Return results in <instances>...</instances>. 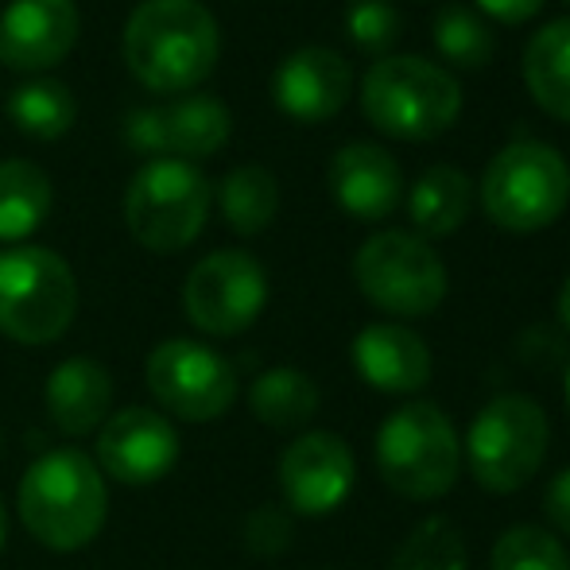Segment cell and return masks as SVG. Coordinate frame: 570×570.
<instances>
[{
	"label": "cell",
	"instance_id": "18",
	"mask_svg": "<svg viewBox=\"0 0 570 570\" xmlns=\"http://www.w3.org/2000/svg\"><path fill=\"white\" fill-rule=\"evenodd\" d=\"M43 404L62 435H90L109 420L114 407V376L94 357H67L51 368L43 389Z\"/></svg>",
	"mask_w": 570,
	"mask_h": 570
},
{
	"label": "cell",
	"instance_id": "9",
	"mask_svg": "<svg viewBox=\"0 0 570 570\" xmlns=\"http://www.w3.org/2000/svg\"><path fill=\"white\" fill-rule=\"evenodd\" d=\"M353 279L376 311L423 318L446 299V264L420 233L384 229L353 256Z\"/></svg>",
	"mask_w": 570,
	"mask_h": 570
},
{
	"label": "cell",
	"instance_id": "28",
	"mask_svg": "<svg viewBox=\"0 0 570 570\" xmlns=\"http://www.w3.org/2000/svg\"><path fill=\"white\" fill-rule=\"evenodd\" d=\"M489 570H570V556L548 528L517 524L493 543Z\"/></svg>",
	"mask_w": 570,
	"mask_h": 570
},
{
	"label": "cell",
	"instance_id": "8",
	"mask_svg": "<svg viewBox=\"0 0 570 570\" xmlns=\"http://www.w3.org/2000/svg\"><path fill=\"white\" fill-rule=\"evenodd\" d=\"M210 179L187 159H151L125 190V226L151 253H179L210 218Z\"/></svg>",
	"mask_w": 570,
	"mask_h": 570
},
{
	"label": "cell",
	"instance_id": "24",
	"mask_svg": "<svg viewBox=\"0 0 570 570\" xmlns=\"http://www.w3.org/2000/svg\"><path fill=\"white\" fill-rule=\"evenodd\" d=\"M218 203H222V218L229 222L233 233L256 237V233H264L276 222L279 183H276V175L261 164L233 167L226 179H222Z\"/></svg>",
	"mask_w": 570,
	"mask_h": 570
},
{
	"label": "cell",
	"instance_id": "38",
	"mask_svg": "<svg viewBox=\"0 0 570 570\" xmlns=\"http://www.w3.org/2000/svg\"><path fill=\"white\" fill-rule=\"evenodd\" d=\"M567 4H570V0H567Z\"/></svg>",
	"mask_w": 570,
	"mask_h": 570
},
{
	"label": "cell",
	"instance_id": "16",
	"mask_svg": "<svg viewBox=\"0 0 570 570\" xmlns=\"http://www.w3.org/2000/svg\"><path fill=\"white\" fill-rule=\"evenodd\" d=\"M331 190L334 203L350 218L381 222L396 210L400 195H404V175H400V164L389 148L353 140L331 159Z\"/></svg>",
	"mask_w": 570,
	"mask_h": 570
},
{
	"label": "cell",
	"instance_id": "2",
	"mask_svg": "<svg viewBox=\"0 0 570 570\" xmlns=\"http://www.w3.org/2000/svg\"><path fill=\"white\" fill-rule=\"evenodd\" d=\"M20 520L43 548L82 551L106 528L109 489L106 473L75 446L39 454L20 481Z\"/></svg>",
	"mask_w": 570,
	"mask_h": 570
},
{
	"label": "cell",
	"instance_id": "10",
	"mask_svg": "<svg viewBox=\"0 0 570 570\" xmlns=\"http://www.w3.org/2000/svg\"><path fill=\"white\" fill-rule=\"evenodd\" d=\"M148 392L159 407L187 423H210L233 407L237 400V373L218 350L206 342L167 338L148 353L144 365Z\"/></svg>",
	"mask_w": 570,
	"mask_h": 570
},
{
	"label": "cell",
	"instance_id": "11",
	"mask_svg": "<svg viewBox=\"0 0 570 570\" xmlns=\"http://www.w3.org/2000/svg\"><path fill=\"white\" fill-rule=\"evenodd\" d=\"M268 303V276L261 261L240 248L210 253L190 268L183 284V311L203 334L237 338L261 318Z\"/></svg>",
	"mask_w": 570,
	"mask_h": 570
},
{
	"label": "cell",
	"instance_id": "36",
	"mask_svg": "<svg viewBox=\"0 0 570 570\" xmlns=\"http://www.w3.org/2000/svg\"><path fill=\"white\" fill-rule=\"evenodd\" d=\"M567 407H570V368H567Z\"/></svg>",
	"mask_w": 570,
	"mask_h": 570
},
{
	"label": "cell",
	"instance_id": "22",
	"mask_svg": "<svg viewBox=\"0 0 570 570\" xmlns=\"http://www.w3.org/2000/svg\"><path fill=\"white\" fill-rule=\"evenodd\" d=\"M248 407L264 428L295 431L315 420L318 412V384L303 368H268L248 389Z\"/></svg>",
	"mask_w": 570,
	"mask_h": 570
},
{
	"label": "cell",
	"instance_id": "32",
	"mask_svg": "<svg viewBox=\"0 0 570 570\" xmlns=\"http://www.w3.org/2000/svg\"><path fill=\"white\" fill-rule=\"evenodd\" d=\"M543 512H548V520L559 528V532L570 535V465L551 478L548 493H543Z\"/></svg>",
	"mask_w": 570,
	"mask_h": 570
},
{
	"label": "cell",
	"instance_id": "31",
	"mask_svg": "<svg viewBox=\"0 0 570 570\" xmlns=\"http://www.w3.org/2000/svg\"><path fill=\"white\" fill-rule=\"evenodd\" d=\"M125 140L140 156L164 159L167 151V128H164V109H132L125 117Z\"/></svg>",
	"mask_w": 570,
	"mask_h": 570
},
{
	"label": "cell",
	"instance_id": "23",
	"mask_svg": "<svg viewBox=\"0 0 570 570\" xmlns=\"http://www.w3.org/2000/svg\"><path fill=\"white\" fill-rule=\"evenodd\" d=\"M164 128H167V151H175V159H203L214 156L233 132V117L226 101L206 98V94H190V98L175 101L164 109Z\"/></svg>",
	"mask_w": 570,
	"mask_h": 570
},
{
	"label": "cell",
	"instance_id": "26",
	"mask_svg": "<svg viewBox=\"0 0 570 570\" xmlns=\"http://www.w3.org/2000/svg\"><path fill=\"white\" fill-rule=\"evenodd\" d=\"M389 570H465V540L454 520L428 517L400 540Z\"/></svg>",
	"mask_w": 570,
	"mask_h": 570
},
{
	"label": "cell",
	"instance_id": "19",
	"mask_svg": "<svg viewBox=\"0 0 570 570\" xmlns=\"http://www.w3.org/2000/svg\"><path fill=\"white\" fill-rule=\"evenodd\" d=\"M524 86L543 114L570 125V16L543 23L528 39Z\"/></svg>",
	"mask_w": 570,
	"mask_h": 570
},
{
	"label": "cell",
	"instance_id": "20",
	"mask_svg": "<svg viewBox=\"0 0 570 570\" xmlns=\"http://www.w3.org/2000/svg\"><path fill=\"white\" fill-rule=\"evenodd\" d=\"M470 175L454 164H435L415 179L412 198H407V218L420 229V237H451L470 218Z\"/></svg>",
	"mask_w": 570,
	"mask_h": 570
},
{
	"label": "cell",
	"instance_id": "3",
	"mask_svg": "<svg viewBox=\"0 0 570 570\" xmlns=\"http://www.w3.org/2000/svg\"><path fill=\"white\" fill-rule=\"evenodd\" d=\"M361 109L392 140H435L462 117V86L428 59L384 55L361 82Z\"/></svg>",
	"mask_w": 570,
	"mask_h": 570
},
{
	"label": "cell",
	"instance_id": "25",
	"mask_svg": "<svg viewBox=\"0 0 570 570\" xmlns=\"http://www.w3.org/2000/svg\"><path fill=\"white\" fill-rule=\"evenodd\" d=\"M8 117L20 132L36 136V140H59L62 132L75 128L78 101L55 78H31V82L16 86L8 98Z\"/></svg>",
	"mask_w": 570,
	"mask_h": 570
},
{
	"label": "cell",
	"instance_id": "35",
	"mask_svg": "<svg viewBox=\"0 0 570 570\" xmlns=\"http://www.w3.org/2000/svg\"><path fill=\"white\" fill-rule=\"evenodd\" d=\"M4 543H8V512H4V504H0V551H4Z\"/></svg>",
	"mask_w": 570,
	"mask_h": 570
},
{
	"label": "cell",
	"instance_id": "27",
	"mask_svg": "<svg viewBox=\"0 0 570 570\" xmlns=\"http://www.w3.org/2000/svg\"><path fill=\"white\" fill-rule=\"evenodd\" d=\"M435 47L443 51L446 62L462 70H481L493 59V31H489L485 16L470 12L462 4H451L439 12L435 20Z\"/></svg>",
	"mask_w": 570,
	"mask_h": 570
},
{
	"label": "cell",
	"instance_id": "15",
	"mask_svg": "<svg viewBox=\"0 0 570 570\" xmlns=\"http://www.w3.org/2000/svg\"><path fill=\"white\" fill-rule=\"evenodd\" d=\"M353 94V67L331 47H299L276 67L272 98L299 125H323L338 117Z\"/></svg>",
	"mask_w": 570,
	"mask_h": 570
},
{
	"label": "cell",
	"instance_id": "17",
	"mask_svg": "<svg viewBox=\"0 0 570 570\" xmlns=\"http://www.w3.org/2000/svg\"><path fill=\"white\" fill-rule=\"evenodd\" d=\"M353 368L376 392L407 396L431 381V350L415 331L396 323H373L353 338Z\"/></svg>",
	"mask_w": 570,
	"mask_h": 570
},
{
	"label": "cell",
	"instance_id": "34",
	"mask_svg": "<svg viewBox=\"0 0 570 570\" xmlns=\"http://www.w3.org/2000/svg\"><path fill=\"white\" fill-rule=\"evenodd\" d=\"M556 311H559V323H563V331L570 334V276H567V284L559 287V303H556Z\"/></svg>",
	"mask_w": 570,
	"mask_h": 570
},
{
	"label": "cell",
	"instance_id": "6",
	"mask_svg": "<svg viewBox=\"0 0 570 570\" xmlns=\"http://www.w3.org/2000/svg\"><path fill=\"white\" fill-rule=\"evenodd\" d=\"M78 315V279L59 253L16 245L0 253V334L20 345H47Z\"/></svg>",
	"mask_w": 570,
	"mask_h": 570
},
{
	"label": "cell",
	"instance_id": "1",
	"mask_svg": "<svg viewBox=\"0 0 570 570\" xmlns=\"http://www.w3.org/2000/svg\"><path fill=\"white\" fill-rule=\"evenodd\" d=\"M222 31L198 0H144L125 23V62L148 90L183 94L210 78Z\"/></svg>",
	"mask_w": 570,
	"mask_h": 570
},
{
	"label": "cell",
	"instance_id": "4",
	"mask_svg": "<svg viewBox=\"0 0 570 570\" xmlns=\"http://www.w3.org/2000/svg\"><path fill=\"white\" fill-rule=\"evenodd\" d=\"M462 443L454 423L431 400H412L396 407L376 431V470L392 493L407 501L446 497L458 481Z\"/></svg>",
	"mask_w": 570,
	"mask_h": 570
},
{
	"label": "cell",
	"instance_id": "7",
	"mask_svg": "<svg viewBox=\"0 0 570 570\" xmlns=\"http://www.w3.org/2000/svg\"><path fill=\"white\" fill-rule=\"evenodd\" d=\"M548 443V412L532 396L504 392L473 415L470 435H465V462H470V473L481 489L517 493L540 473Z\"/></svg>",
	"mask_w": 570,
	"mask_h": 570
},
{
	"label": "cell",
	"instance_id": "37",
	"mask_svg": "<svg viewBox=\"0 0 570 570\" xmlns=\"http://www.w3.org/2000/svg\"><path fill=\"white\" fill-rule=\"evenodd\" d=\"M0 454H4V435H0Z\"/></svg>",
	"mask_w": 570,
	"mask_h": 570
},
{
	"label": "cell",
	"instance_id": "21",
	"mask_svg": "<svg viewBox=\"0 0 570 570\" xmlns=\"http://www.w3.org/2000/svg\"><path fill=\"white\" fill-rule=\"evenodd\" d=\"M51 179L31 159H0V240L31 237L51 214Z\"/></svg>",
	"mask_w": 570,
	"mask_h": 570
},
{
	"label": "cell",
	"instance_id": "13",
	"mask_svg": "<svg viewBox=\"0 0 570 570\" xmlns=\"http://www.w3.org/2000/svg\"><path fill=\"white\" fill-rule=\"evenodd\" d=\"M179 462V431L164 412L125 407L98 431V470L125 485H151L167 478Z\"/></svg>",
	"mask_w": 570,
	"mask_h": 570
},
{
	"label": "cell",
	"instance_id": "30",
	"mask_svg": "<svg viewBox=\"0 0 570 570\" xmlns=\"http://www.w3.org/2000/svg\"><path fill=\"white\" fill-rule=\"evenodd\" d=\"M245 548L261 559H276L292 548V517L279 504H261L245 517Z\"/></svg>",
	"mask_w": 570,
	"mask_h": 570
},
{
	"label": "cell",
	"instance_id": "29",
	"mask_svg": "<svg viewBox=\"0 0 570 570\" xmlns=\"http://www.w3.org/2000/svg\"><path fill=\"white\" fill-rule=\"evenodd\" d=\"M345 28L361 51L384 55L400 39V12L389 0H353L345 12Z\"/></svg>",
	"mask_w": 570,
	"mask_h": 570
},
{
	"label": "cell",
	"instance_id": "12",
	"mask_svg": "<svg viewBox=\"0 0 570 570\" xmlns=\"http://www.w3.org/2000/svg\"><path fill=\"white\" fill-rule=\"evenodd\" d=\"M353 451L334 431H307L279 458V489L299 517H326L353 493Z\"/></svg>",
	"mask_w": 570,
	"mask_h": 570
},
{
	"label": "cell",
	"instance_id": "33",
	"mask_svg": "<svg viewBox=\"0 0 570 570\" xmlns=\"http://www.w3.org/2000/svg\"><path fill=\"white\" fill-rule=\"evenodd\" d=\"M548 0H478V8L497 23H524L543 12Z\"/></svg>",
	"mask_w": 570,
	"mask_h": 570
},
{
	"label": "cell",
	"instance_id": "14",
	"mask_svg": "<svg viewBox=\"0 0 570 570\" xmlns=\"http://www.w3.org/2000/svg\"><path fill=\"white\" fill-rule=\"evenodd\" d=\"M75 0H12L0 12V62L12 70H51L78 43Z\"/></svg>",
	"mask_w": 570,
	"mask_h": 570
},
{
	"label": "cell",
	"instance_id": "5",
	"mask_svg": "<svg viewBox=\"0 0 570 570\" xmlns=\"http://www.w3.org/2000/svg\"><path fill=\"white\" fill-rule=\"evenodd\" d=\"M570 203V164L543 140L501 148L481 179V206L504 233H540L563 218Z\"/></svg>",
	"mask_w": 570,
	"mask_h": 570
}]
</instances>
